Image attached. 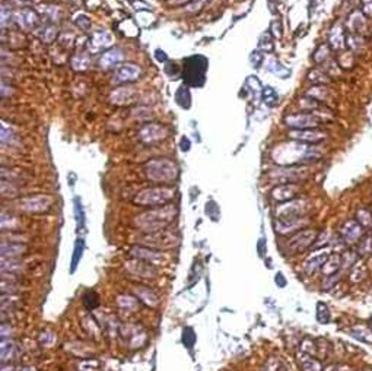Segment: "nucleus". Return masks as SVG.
Wrapping results in <instances>:
<instances>
[{
	"instance_id": "nucleus-1",
	"label": "nucleus",
	"mask_w": 372,
	"mask_h": 371,
	"mask_svg": "<svg viewBox=\"0 0 372 371\" xmlns=\"http://www.w3.org/2000/svg\"><path fill=\"white\" fill-rule=\"evenodd\" d=\"M272 157L276 161V164L284 165V167H293L295 164H305V162L317 161L318 158H321V152H320V149H317L314 146L298 143L296 140H293V142L279 145L273 151Z\"/></svg>"
},
{
	"instance_id": "nucleus-2",
	"label": "nucleus",
	"mask_w": 372,
	"mask_h": 371,
	"mask_svg": "<svg viewBox=\"0 0 372 371\" xmlns=\"http://www.w3.org/2000/svg\"><path fill=\"white\" fill-rule=\"evenodd\" d=\"M175 213H177V210L171 205L156 208V209H152L149 212L139 215L136 218V225H137V228H140L146 234L158 232V231H162L174 219Z\"/></svg>"
},
{
	"instance_id": "nucleus-3",
	"label": "nucleus",
	"mask_w": 372,
	"mask_h": 371,
	"mask_svg": "<svg viewBox=\"0 0 372 371\" xmlns=\"http://www.w3.org/2000/svg\"><path fill=\"white\" fill-rule=\"evenodd\" d=\"M209 62L204 56L196 54L184 59V66H183V78L184 82L190 87L200 88L204 85L206 81V72H207Z\"/></svg>"
},
{
	"instance_id": "nucleus-4",
	"label": "nucleus",
	"mask_w": 372,
	"mask_h": 371,
	"mask_svg": "<svg viewBox=\"0 0 372 371\" xmlns=\"http://www.w3.org/2000/svg\"><path fill=\"white\" fill-rule=\"evenodd\" d=\"M148 179L156 183H168L177 179L178 168L170 160H153L145 167Z\"/></svg>"
},
{
	"instance_id": "nucleus-5",
	"label": "nucleus",
	"mask_w": 372,
	"mask_h": 371,
	"mask_svg": "<svg viewBox=\"0 0 372 371\" xmlns=\"http://www.w3.org/2000/svg\"><path fill=\"white\" fill-rule=\"evenodd\" d=\"M174 197V190L170 187H151L142 190L136 199L134 203L140 206H164L167 202H170Z\"/></svg>"
},
{
	"instance_id": "nucleus-6",
	"label": "nucleus",
	"mask_w": 372,
	"mask_h": 371,
	"mask_svg": "<svg viewBox=\"0 0 372 371\" xmlns=\"http://www.w3.org/2000/svg\"><path fill=\"white\" fill-rule=\"evenodd\" d=\"M309 170L306 167H282L278 170L270 171L269 177L275 183H283V185H292L293 182H299L308 176Z\"/></svg>"
},
{
	"instance_id": "nucleus-7",
	"label": "nucleus",
	"mask_w": 372,
	"mask_h": 371,
	"mask_svg": "<svg viewBox=\"0 0 372 371\" xmlns=\"http://www.w3.org/2000/svg\"><path fill=\"white\" fill-rule=\"evenodd\" d=\"M318 238V232L314 230H302L298 231L289 241H287V249L292 253H302L308 247H311Z\"/></svg>"
},
{
	"instance_id": "nucleus-8",
	"label": "nucleus",
	"mask_w": 372,
	"mask_h": 371,
	"mask_svg": "<svg viewBox=\"0 0 372 371\" xmlns=\"http://www.w3.org/2000/svg\"><path fill=\"white\" fill-rule=\"evenodd\" d=\"M306 210H308V202L305 199H292L278 208L276 215L279 219L299 218V216H304Z\"/></svg>"
},
{
	"instance_id": "nucleus-9",
	"label": "nucleus",
	"mask_w": 372,
	"mask_h": 371,
	"mask_svg": "<svg viewBox=\"0 0 372 371\" xmlns=\"http://www.w3.org/2000/svg\"><path fill=\"white\" fill-rule=\"evenodd\" d=\"M53 205V197L51 196H45V194H40V196H31L26 197L21 202V208L25 212L29 213H40V212H45L51 208Z\"/></svg>"
},
{
	"instance_id": "nucleus-10",
	"label": "nucleus",
	"mask_w": 372,
	"mask_h": 371,
	"mask_svg": "<svg viewBox=\"0 0 372 371\" xmlns=\"http://www.w3.org/2000/svg\"><path fill=\"white\" fill-rule=\"evenodd\" d=\"M284 123L293 130H304L309 127H318L320 118L314 114H292L284 118Z\"/></svg>"
},
{
	"instance_id": "nucleus-11",
	"label": "nucleus",
	"mask_w": 372,
	"mask_h": 371,
	"mask_svg": "<svg viewBox=\"0 0 372 371\" xmlns=\"http://www.w3.org/2000/svg\"><path fill=\"white\" fill-rule=\"evenodd\" d=\"M130 255L134 259L148 262L151 265H161V263H164L167 260V257L159 250L148 249V247H143V246H134V247H131Z\"/></svg>"
},
{
	"instance_id": "nucleus-12",
	"label": "nucleus",
	"mask_w": 372,
	"mask_h": 371,
	"mask_svg": "<svg viewBox=\"0 0 372 371\" xmlns=\"http://www.w3.org/2000/svg\"><path fill=\"white\" fill-rule=\"evenodd\" d=\"M142 70L134 63H124L115 69V73L112 76L114 84H123V82H131L136 81L140 76Z\"/></svg>"
},
{
	"instance_id": "nucleus-13",
	"label": "nucleus",
	"mask_w": 372,
	"mask_h": 371,
	"mask_svg": "<svg viewBox=\"0 0 372 371\" xmlns=\"http://www.w3.org/2000/svg\"><path fill=\"white\" fill-rule=\"evenodd\" d=\"M306 224H308V219L304 216L276 219L275 228H276V232H279L280 235H286V234H293L296 231H301L304 227H306Z\"/></svg>"
},
{
	"instance_id": "nucleus-14",
	"label": "nucleus",
	"mask_w": 372,
	"mask_h": 371,
	"mask_svg": "<svg viewBox=\"0 0 372 371\" xmlns=\"http://www.w3.org/2000/svg\"><path fill=\"white\" fill-rule=\"evenodd\" d=\"M178 238L174 237L173 234L164 232V231H158V232H151L146 237V246L148 247H158V249H168V247H174L177 246Z\"/></svg>"
},
{
	"instance_id": "nucleus-15",
	"label": "nucleus",
	"mask_w": 372,
	"mask_h": 371,
	"mask_svg": "<svg viewBox=\"0 0 372 371\" xmlns=\"http://www.w3.org/2000/svg\"><path fill=\"white\" fill-rule=\"evenodd\" d=\"M340 235H342L343 243L353 244L364 235V227L358 221H353V219L346 221L340 230Z\"/></svg>"
},
{
	"instance_id": "nucleus-16",
	"label": "nucleus",
	"mask_w": 372,
	"mask_h": 371,
	"mask_svg": "<svg viewBox=\"0 0 372 371\" xmlns=\"http://www.w3.org/2000/svg\"><path fill=\"white\" fill-rule=\"evenodd\" d=\"M289 138L296 142H306V143H318L327 138V135L317 129H304V130H292L289 132Z\"/></svg>"
},
{
	"instance_id": "nucleus-17",
	"label": "nucleus",
	"mask_w": 372,
	"mask_h": 371,
	"mask_svg": "<svg viewBox=\"0 0 372 371\" xmlns=\"http://www.w3.org/2000/svg\"><path fill=\"white\" fill-rule=\"evenodd\" d=\"M330 257V250L328 249H321V250H315L306 260L304 265V269L308 275L315 274L318 269L323 268V265L327 262V259Z\"/></svg>"
},
{
	"instance_id": "nucleus-18",
	"label": "nucleus",
	"mask_w": 372,
	"mask_h": 371,
	"mask_svg": "<svg viewBox=\"0 0 372 371\" xmlns=\"http://www.w3.org/2000/svg\"><path fill=\"white\" fill-rule=\"evenodd\" d=\"M139 136H140V140L145 143H155L162 140L167 136V130L161 124H148L140 129Z\"/></svg>"
},
{
	"instance_id": "nucleus-19",
	"label": "nucleus",
	"mask_w": 372,
	"mask_h": 371,
	"mask_svg": "<svg viewBox=\"0 0 372 371\" xmlns=\"http://www.w3.org/2000/svg\"><path fill=\"white\" fill-rule=\"evenodd\" d=\"M121 335L124 339L127 338L130 348H140L146 342V333L136 325H126V327L121 329Z\"/></svg>"
},
{
	"instance_id": "nucleus-20",
	"label": "nucleus",
	"mask_w": 372,
	"mask_h": 371,
	"mask_svg": "<svg viewBox=\"0 0 372 371\" xmlns=\"http://www.w3.org/2000/svg\"><path fill=\"white\" fill-rule=\"evenodd\" d=\"M112 43V35L108 31H96L92 34V38L89 41V50L92 53H98L99 50L108 47Z\"/></svg>"
},
{
	"instance_id": "nucleus-21",
	"label": "nucleus",
	"mask_w": 372,
	"mask_h": 371,
	"mask_svg": "<svg viewBox=\"0 0 372 371\" xmlns=\"http://www.w3.org/2000/svg\"><path fill=\"white\" fill-rule=\"evenodd\" d=\"M134 98H136V90L130 88V87L118 88V90L112 91V93H111V101L115 105H127V104L133 102Z\"/></svg>"
},
{
	"instance_id": "nucleus-22",
	"label": "nucleus",
	"mask_w": 372,
	"mask_h": 371,
	"mask_svg": "<svg viewBox=\"0 0 372 371\" xmlns=\"http://www.w3.org/2000/svg\"><path fill=\"white\" fill-rule=\"evenodd\" d=\"M126 266H127V271H130L131 274H134L137 277H149V278H152V277L156 275L155 268L151 263L143 262V260H140V262H127Z\"/></svg>"
},
{
	"instance_id": "nucleus-23",
	"label": "nucleus",
	"mask_w": 372,
	"mask_h": 371,
	"mask_svg": "<svg viewBox=\"0 0 372 371\" xmlns=\"http://www.w3.org/2000/svg\"><path fill=\"white\" fill-rule=\"evenodd\" d=\"M298 193V187L295 185H282L272 190V197L276 202H289Z\"/></svg>"
},
{
	"instance_id": "nucleus-24",
	"label": "nucleus",
	"mask_w": 372,
	"mask_h": 371,
	"mask_svg": "<svg viewBox=\"0 0 372 371\" xmlns=\"http://www.w3.org/2000/svg\"><path fill=\"white\" fill-rule=\"evenodd\" d=\"M19 355V347L12 339H1V363H9L18 358Z\"/></svg>"
},
{
	"instance_id": "nucleus-25",
	"label": "nucleus",
	"mask_w": 372,
	"mask_h": 371,
	"mask_svg": "<svg viewBox=\"0 0 372 371\" xmlns=\"http://www.w3.org/2000/svg\"><path fill=\"white\" fill-rule=\"evenodd\" d=\"M134 292H136L137 298H139L142 302H145L146 305H149V307H156V305L159 304L158 295H156L151 288H148V286L137 285V286L134 288Z\"/></svg>"
},
{
	"instance_id": "nucleus-26",
	"label": "nucleus",
	"mask_w": 372,
	"mask_h": 371,
	"mask_svg": "<svg viewBox=\"0 0 372 371\" xmlns=\"http://www.w3.org/2000/svg\"><path fill=\"white\" fill-rule=\"evenodd\" d=\"M123 60V53L120 48H111L108 50L105 54H102L99 63H101V68L104 69H111L114 66H117L120 62Z\"/></svg>"
},
{
	"instance_id": "nucleus-27",
	"label": "nucleus",
	"mask_w": 372,
	"mask_h": 371,
	"mask_svg": "<svg viewBox=\"0 0 372 371\" xmlns=\"http://www.w3.org/2000/svg\"><path fill=\"white\" fill-rule=\"evenodd\" d=\"M26 252L25 244H15V243H3L1 244V259H13Z\"/></svg>"
},
{
	"instance_id": "nucleus-28",
	"label": "nucleus",
	"mask_w": 372,
	"mask_h": 371,
	"mask_svg": "<svg viewBox=\"0 0 372 371\" xmlns=\"http://www.w3.org/2000/svg\"><path fill=\"white\" fill-rule=\"evenodd\" d=\"M299 366L302 371H323V364L306 352L299 355Z\"/></svg>"
},
{
	"instance_id": "nucleus-29",
	"label": "nucleus",
	"mask_w": 372,
	"mask_h": 371,
	"mask_svg": "<svg viewBox=\"0 0 372 371\" xmlns=\"http://www.w3.org/2000/svg\"><path fill=\"white\" fill-rule=\"evenodd\" d=\"M342 268V256L339 255H333L327 259V262L323 265L321 268V272L326 275V277H331V275H336V272Z\"/></svg>"
},
{
	"instance_id": "nucleus-30",
	"label": "nucleus",
	"mask_w": 372,
	"mask_h": 371,
	"mask_svg": "<svg viewBox=\"0 0 372 371\" xmlns=\"http://www.w3.org/2000/svg\"><path fill=\"white\" fill-rule=\"evenodd\" d=\"M117 304L120 308H123L126 311H134L139 307V300L129 295V294H121L117 297Z\"/></svg>"
},
{
	"instance_id": "nucleus-31",
	"label": "nucleus",
	"mask_w": 372,
	"mask_h": 371,
	"mask_svg": "<svg viewBox=\"0 0 372 371\" xmlns=\"http://www.w3.org/2000/svg\"><path fill=\"white\" fill-rule=\"evenodd\" d=\"M84 252H85V241L82 238H78L76 243H75V247H73V256H72V263H70V271L75 272L82 256H84Z\"/></svg>"
},
{
	"instance_id": "nucleus-32",
	"label": "nucleus",
	"mask_w": 372,
	"mask_h": 371,
	"mask_svg": "<svg viewBox=\"0 0 372 371\" xmlns=\"http://www.w3.org/2000/svg\"><path fill=\"white\" fill-rule=\"evenodd\" d=\"M38 22V18H37V13L32 12L31 9H23L21 13H19V23L23 26V28H32L35 23Z\"/></svg>"
},
{
	"instance_id": "nucleus-33",
	"label": "nucleus",
	"mask_w": 372,
	"mask_h": 371,
	"mask_svg": "<svg viewBox=\"0 0 372 371\" xmlns=\"http://www.w3.org/2000/svg\"><path fill=\"white\" fill-rule=\"evenodd\" d=\"M330 43H331L333 48H336V50L343 48V46H345V34H343V29H342L340 25H336L331 29V32H330Z\"/></svg>"
},
{
	"instance_id": "nucleus-34",
	"label": "nucleus",
	"mask_w": 372,
	"mask_h": 371,
	"mask_svg": "<svg viewBox=\"0 0 372 371\" xmlns=\"http://www.w3.org/2000/svg\"><path fill=\"white\" fill-rule=\"evenodd\" d=\"M350 333H352L353 338H356L362 342L372 344V330H370L365 326H355V327L350 329Z\"/></svg>"
},
{
	"instance_id": "nucleus-35",
	"label": "nucleus",
	"mask_w": 372,
	"mask_h": 371,
	"mask_svg": "<svg viewBox=\"0 0 372 371\" xmlns=\"http://www.w3.org/2000/svg\"><path fill=\"white\" fill-rule=\"evenodd\" d=\"M82 302L88 310H95L96 307H99V295L89 289L82 295Z\"/></svg>"
},
{
	"instance_id": "nucleus-36",
	"label": "nucleus",
	"mask_w": 372,
	"mask_h": 371,
	"mask_svg": "<svg viewBox=\"0 0 372 371\" xmlns=\"http://www.w3.org/2000/svg\"><path fill=\"white\" fill-rule=\"evenodd\" d=\"M175 101L181 108H190L191 104V95L188 93L186 87H180L178 91L175 93Z\"/></svg>"
},
{
	"instance_id": "nucleus-37",
	"label": "nucleus",
	"mask_w": 372,
	"mask_h": 371,
	"mask_svg": "<svg viewBox=\"0 0 372 371\" xmlns=\"http://www.w3.org/2000/svg\"><path fill=\"white\" fill-rule=\"evenodd\" d=\"M263 99H264V102L269 107H275L278 104V101H279V95H278V93L272 87H266L263 90Z\"/></svg>"
},
{
	"instance_id": "nucleus-38",
	"label": "nucleus",
	"mask_w": 372,
	"mask_h": 371,
	"mask_svg": "<svg viewBox=\"0 0 372 371\" xmlns=\"http://www.w3.org/2000/svg\"><path fill=\"white\" fill-rule=\"evenodd\" d=\"M367 275H368L367 268L364 265L355 263V266L352 268V272H350V279H352V282H361L367 278Z\"/></svg>"
},
{
	"instance_id": "nucleus-39",
	"label": "nucleus",
	"mask_w": 372,
	"mask_h": 371,
	"mask_svg": "<svg viewBox=\"0 0 372 371\" xmlns=\"http://www.w3.org/2000/svg\"><path fill=\"white\" fill-rule=\"evenodd\" d=\"M196 339H197V336H196L194 329L193 327H184V330H183V339H181L184 347L188 348V349H191L194 347V344H196Z\"/></svg>"
},
{
	"instance_id": "nucleus-40",
	"label": "nucleus",
	"mask_w": 372,
	"mask_h": 371,
	"mask_svg": "<svg viewBox=\"0 0 372 371\" xmlns=\"http://www.w3.org/2000/svg\"><path fill=\"white\" fill-rule=\"evenodd\" d=\"M317 320L320 323H328L330 322V311H328V307L324 302L317 304Z\"/></svg>"
},
{
	"instance_id": "nucleus-41",
	"label": "nucleus",
	"mask_w": 372,
	"mask_h": 371,
	"mask_svg": "<svg viewBox=\"0 0 372 371\" xmlns=\"http://www.w3.org/2000/svg\"><path fill=\"white\" fill-rule=\"evenodd\" d=\"M356 260H358L356 253L352 252V250H348V252L342 256V268H343V269H350V268L356 263Z\"/></svg>"
},
{
	"instance_id": "nucleus-42",
	"label": "nucleus",
	"mask_w": 372,
	"mask_h": 371,
	"mask_svg": "<svg viewBox=\"0 0 372 371\" xmlns=\"http://www.w3.org/2000/svg\"><path fill=\"white\" fill-rule=\"evenodd\" d=\"M21 262H18V260H13V259H1V271H3V274L4 272H18V271H21Z\"/></svg>"
},
{
	"instance_id": "nucleus-43",
	"label": "nucleus",
	"mask_w": 372,
	"mask_h": 371,
	"mask_svg": "<svg viewBox=\"0 0 372 371\" xmlns=\"http://www.w3.org/2000/svg\"><path fill=\"white\" fill-rule=\"evenodd\" d=\"M356 216H358V222L362 227H371L372 225V213L368 209H359L356 212Z\"/></svg>"
},
{
	"instance_id": "nucleus-44",
	"label": "nucleus",
	"mask_w": 372,
	"mask_h": 371,
	"mask_svg": "<svg viewBox=\"0 0 372 371\" xmlns=\"http://www.w3.org/2000/svg\"><path fill=\"white\" fill-rule=\"evenodd\" d=\"M75 218H76V222L78 225H84L85 224V212H84V206L81 203V199L79 197H75Z\"/></svg>"
},
{
	"instance_id": "nucleus-45",
	"label": "nucleus",
	"mask_w": 372,
	"mask_h": 371,
	"mask_svg": "<svg viewBox=\"0 0 372 371\" xmlns=\"http://www.w3.org/2000/svg\"><path fill=\"white\" fill-rule=\"evenodd\" d=\"M72 65H73V69H76V70H87L89 66V59L87 56L81 54V56L73 57Z\"/></svg>"
},
{
	"instance_id": "nucleus-46",
	"label": "nucleus",
	"mask_w": 372,
	"mask_h": 371,
	"mask_svg": "<svg viewBox=\"0 0 372 371\" xmlns=\"http://www.w3.org/2000/svg\"><path fill=\"white\" fill-rule=\"evenodd\" d=\"M327 57H328V47H327V46H320L318 50L314 53V60H315L317 63L324 62Z\"/></svg>"
},
{
	"instance_id": "nucleus-47",
	"label": "nucleus",
	"mask_w": 372,
	"mask_h": 371,
	"mask_svg": "<svg viewBox=\"0 0 372 371\" xmlns=\"http://www.w3.org/2000/svg\"><path fill=\"white\" fill-rule=\"evenodd\" d=\"M308 79H309L311 82H318V84H326V82H328V78H327L323 72H320V70H312V72L308 75Z\"/></svg>"
},
{
	"instance_id": "nucleus-48",
	"label": "nucleus",
	"mask_w": 372,
	"mask_h": 371,
	"mask_svg": "<svg viewBox=\"0 0 372 371\" xmlns=\"http://www.w3.org/2000/svg\"><path fill=\"white\" fill-rule=\"evenodd\" d=\"M56 335L53 333V332H50V330H45L44 333H41V336H40V341H41V344L44 345V347H50V345H53L54 342H56Z\"/></svg>"
},
{
	"instance_id": "nucleus-49",
	"label": "nucleus",
	"mask_w": 372,
	"mask_h": 371,
	"mask_svg": "<svg viewBox=\"0 0 372 371\" xmlns=\"http://www.w3.org/2000/svg\"><path fill=\"white\" fill-rule=\"evenodd\" d=\"M81 371H96L99 370V361L98 360H88V361H82L79 366Z\"/></svg>"
},
{
	"instance_id": "nucleus-50",
	"label": "nucleus",
	"mask_w": 372,
	"mask_h": 371,
	"mask_svg": "<svg viewBox=\"0 0 372 371\" xmlns=\"http://www.w3.org/2000/svg\"><path fill=\"white\" fill-rule=\"evenodd\" d=\"M359 255L362 256H370L372 253V237H368L362 244H359V249H358Z\"/></svg>"
},
{
	"instance_id": "nucleus-51",
	"label": "nucleus",
	"mask_w": 372,
	"mask_h": 371,
	"mask_svg": "<svg viewBox=\"0 0 372 371\" xmlns=\"http://www.w3.org/2000/svg\"><path fill=\"white\" fill-rule=\"evenodd\" d=\"M269 69L275 73V75H278V76H286L284 73H282V69H284L280 63H278L276 60H270V63H269Z\"/></svg>"
},
{
	"instance_id": "nucleus-52",
	"label": "nucleus",
	"mask_w": 372,
	"mask_h": 371,
	"mask_svg": "<svg viewBox=\"0 0 372 371\" xmlns=\"http://www.w3.org/2000/svg\"><path fill=\"white\" fill-rule=\"evenodd\" d=\"M207 0H191V3L188 4V10L190 12H198L203 6H204V3H206Z\"/></svg>"
},
{
	"instance_id": "nucleus-53",
	"label": "nucleus",
	"mask_w": 372,
	"mask_h": 371,
	"mask_svg": "<svg viewBox=\"0 0 372 371\" xmlns=\"http://www.w3.org/2000/svg\"><path fill=\"white\" fill-rule=\"evenodd\" d=\"M362 10L365 15L372 16V0H362Z\"/></svg>"
},
{
	"instance_id": "nucleus-54",
	"label": "nucleus",
	"mask_w": 372,
	"mask_h": 371,
	"mask_svg": "<svg viewBox=\"0 0 372 371\" xmlns=\"http://www.w3.org/2000/svg\"><path fill=\"white\" fill-rule=\"evenodd\" d=\"M190 146H191V143H190L188 138H183V139H181V142H180V148H181V151H183V152H187V151L190 149Z\"/></svg>"
},
{
	"instance_id": "nucleus-55",
	"label": "nucleus",
	"mask_w": 372,
	"mask_h": 371,
	"mask_svg": "<svg viewBox=\"0 0 372 371\" xmlns=\"http://www.w3.org/2000/svg\"><path fill=\"white\" fill-rule=\"evenodd\" d=\"M276 285L280 286V288L286 286V279H284V277H283V274H280V272L276 275Z\"/></svg>"
},
{
	"instance_id": "nucleus-56",
	"label": "nucleus",
	"mask_w": 372,
	"mask_h": 371,
	"mask_svg": "<svg viewBox=\"0 0 372 371\" xmlns=\"http://www.w3.org/2000/svg\"><path fill=\"white\" fill-rule=\"evenodd\" d=\"M156 59H158V62H165L167 60V54L164 51H161V50H156Z\"/></svg>"
},
{
	"instance_id": "nucleus-57",
	"label": "nucleus",
	"mask_w": 372,
	"mask_h": 371,
	"mask_svg": "<svg viewBox=\"0 0 372 371\" xmlns=\"http://www.w3.org/2000/svg\"><path fill=\"white\" fill-rule=\"evenodd\" d=\"M328 371H349V369H346V367H340V366H339V367H331Z\"/></svg>"
},
{
	"instance_id": "nucleus-58",
	"label": "nucleus",
	"mask_w": 372,
	"mask_h": 371,
	"mask_svg": "<svg viewBox=\"0 0 372 371\" xmlns=\"http://www.w3.org/2000/svg\"><path fill=\"white\" fill-rule=\"evenodd\" d=\"M1 371H16V369H15L13 366H7V367H4V366H3Z\"/></svg>"
},
{
	"instance_id": "nucleus-59",
	"label": "nucleus",
	"mask_w": 372,
	"mask_h": 371,
	"mask_svg": "<svg viewBox=\"0 0 372 371\" xmlns=\"http://www.w3.org/2000/svg\"><path fill=\"white\" fill-rule=\"evenodd\" d=\"M183 1H186V0H170V3H174V4H180Z\"/></svg>"
},
{
	"instance_id": "nucleus-60",
	"label": "nucleus",
	"mask_w": 372,
	"mask_h": 371,
	"mask_svg": "<svg viewBox=\"0 0 372 371\" xmlns=\"http://www.w3.org/2000/svg\"><path fill=\"white\" fill-rule=\"evenodd\" d=\"M22 371H34V369H31V367H28V369H23Z\"/></svg>"
},
{
	"instance_id": "nucleus-61",
	"label": "nucleus",
	"mask_w": 372,
	"mask_h": 371,
	"mask_svg": "<svg viewBox=\"0 0 372 371\" xmlns=\"http://www.w3.org/2000/svg\"><path fill=\"white\" fill-rule=\"evenodd\" d=\"M26 1H31V0H26Z\"/></svg>"
}]
</instances>
